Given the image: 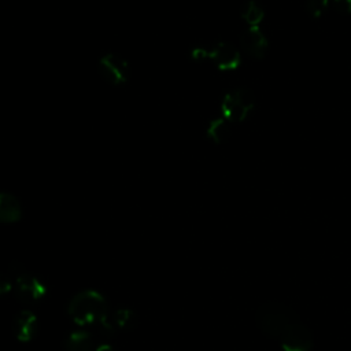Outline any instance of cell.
Instances as JSON below:
<instances>
[{"mask_svg":"<svg viewBox=\"0 0 351 351\" xmlns=\"http://www.w3.org/2000/svg\"><path fill=\"white\" fill-rule=\"evenodd\" d=\"M100 75L112 85L125 84L129 78V63L118 53L110 52L100 58L97 64Z\"/></svg>","mask_w":351,"mask_h":351,"instance_id":"cell-6","label":"cell"},{"mask_svg":"<svg viewBox=\"0 0 351 351\" xmlns=\"http://www.w3.org/2000/svg\"><path fill=\"white\" fill-rule=\"evenodd\" d=\"M93 337L88 330H73L64 340L66 351H93Z\"/></svg>","mask_w":351,"mask_h":351,"instance_id":"cell-10","label":"cell"},{"mask_svg":"<svg viewBox=\"0 0 351 351\" xmlns=\"http://www.w3.org/2000/svg\"><path fill=\"white\" fill-rule=\"evenodd\" d=\"M333 8L340 14H351V0H329Z\"/></svg>","mask_w":351,"mask_h":351,"instance_id":"cell-15","label":"cell"},{"mask_svg":"<svg viewBox=\"0 0 351 351\" xmlns=\"http://www.w3.org/2000/svg\"><path fill=\"white\" fill-rule=\"evenodd\" d=\"M328 5H329V0H306L304 3L306 12L314 19L321 18L326 12Z\"/></svg>","mask_w":351,"mask_h":351,"instance_id":"cell-14","label":"cell"},{"mask_svg":"<svg viewBox=\"0 0 351 351\" xmlns=\"http://www.w3.org/2000/svg\"><path fill=\"white\" fill-rule=\"evenodd\" d=\"M114 326L122 330H130L137 325V315L133 310L126 307H119L111 314Z\"/></svg>","mask_w":351,"mask_h":351,"instance_id":"cell-13","label":"cell"},{"mask_svg":"<svg viewBox=\"0 0 351 351\" xmlns=\"http://www.w3.org/2000/svg\"><path fill=\"white\" fill-rule=\"evenodd\" d=\"M258 330L281 351H313L315 339L295 308L280 300H265L255 311Z\"/></svg>","mask_w":351,"mask_h":351,"instance_id":"cell-1","label":"cell"},{"mask_svg":"<svg viewBox=\"0 0 351 351\" xmlns=\"http://www.w3.org/2000/svg\"><path fill=\"white\" fill-rule=\"evenodd\" d=\"M12 288V280L10 277V274H4L0 273V296L8 293Z\"/></svg>","mask_w":351,"mask_h":351,"instance_id":"cell-16","label":"cell"},{"mask_svg":"<svg viewBox=\"0 0 351 351\" xmlns=\"http://www.w3.org/2000/svg\"><path fill=\"white\" fill-rule=\"evenodd\" d=\"M22 217V206L19 200L7 192H0V222L12 223Z\"/></svg>","mask_w":351,"mask_h":351,"instance_id":"cell-9","label":"cell"},{"mask_svg":"<svg viewBox=\"0 0 351 351\" xmlns=\"http://www.w3.org/2000/svg\"><path fill=\"white\" fill-rule=\"evenodd\" d=\"M37 318L30 310H21L12 318V333L19 341H30L37 333Z\"/></svg>","mask_w":351,"mask_h":351,"instance_id":"cell-8","label":"cell"},{"mask_svg":"<svg viewBox=\"0 0 351 351\" xmlns=\"http://www.w3.org/2000/svg\"><path fill=\"white\" fill-rule=\"evenodd\" d=\"M255 106V97L251 90L239 88L228 92L221 103V114L229 122H241L247 118Z\"/></svg>","mask_w":351,"mask_h":351,"instance_id":"cell-5","label":"cell"},{"mask_svg":"<svg viewBox=\"0 0 351 351\" xmlns=\"http://www.w3.org/2000/svg\"><path fill=\"white\" fill-rule=\"evenodd\" d=\"M8 274L15 287V295L18 300L25 304H33L41 300L47 295V287L32 273H27L19 263L14 262L10 266Z\"/></svg>","mask_w":351,"mask_h":351,"instance_id":"cell-3","label":"cell"},{"mask_svg":"<svg viewBox=\"0 0 351 351\" xmlns=\"http://www.w3.org/2000/svg\"><path fill=\"white\" fill-rule=\"evenodd\" d=\"M240 48L250 58L261 60L267 53L269 41L259 27H247L240 34Z\"/></svg>","mask_w":351,"mask_h":351,"instance_id":"cell-7","label":"cell"},{"mask_svg":"<svg viewBox=\"0 0 351 351\" xmlns=\"http://www.w3.org/2000/svg\"><path fill=\"white\" fill-rule=\"evenodd\" d=\"M95 351H115L110 344H106V343H103V344H100V346H97L96 348H95Z\"/></svg>","mask_w":351,"mask_h":351,"instance_id":"cell-17","label":"cell"},{"mask_svg":"<svg viewBox=\"0 0 351 351\" xmlns=\"http://www.w3.org/2000/svg\"><path fill=\"white\" fill-rule=\"evenodd\" d=\"M206 134L215 144L225 143L230 136V128L228 125V121L225 118L213 119L207 126Z\"/></svg>","mask_w":351,"mask_h":351,"instance_id":"cell-12","label":"cell"},{"mask_svg":"<svg viewBox=\"0 0 351 351\" xmlns=\"http://www.w3.org/2000/svg\"><path fill=\"white\" fill-rule=\"evenodd\" d=\"M240 16L248 25V27H259L261 22L265 18V11L255 0H248L241 7Z\"/></svg>","mask_w":351,"mask_h":351,"instance_id":"cell-11","label":"cell"},{"mask_svg":"<svg viewBox=\"0 0 351 351\" xmlns=\"http://www.w3.org/2000/svg\"><path fill=\"white\" fill-rule=\"evenodd\" d=\"M191 56L195 60H203V59H210L215 67L221 71H232L236 70L240 66L241 58L239 49L226 41H219L215 43L210 48H203V47H196L192 49Z\"/></svg>","mask_w":351,"mask_h":351,"instance_id":"cell-4","label":"cell"},{"mask_svg":"<svg viewBox=\"0 0 351 351\" xmlns=\"http://www.w3.org/2000/svg\"><path fill=\"white\" fill-rule=\"evenodd\" d=\"M67 313L80 326H99L110 311L101 293L93 289H85L73 296L67 306Z\"/></svg>","mask_w":351,"mask_h":351,"instance_id":"cell-2","label":"cell"}]
</instances>
